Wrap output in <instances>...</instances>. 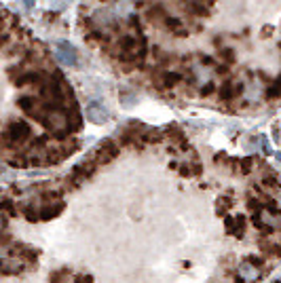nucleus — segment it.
Masks as SVG:
<instances>
[{"mask_svg":"<svg viewBox=\"0 0 281 283\" xmlns=\"http://www.w3.org/2000/svg\"><path fill=\"white\" fill-rule=\"evenodd\" d=\"M277 159H279V161H281V152H279V155H277Z\"/></svg>","mask_w":281,"mask_h":283,"instance_id":"2eb2a0df","label":"nucleus"},{"mask_svg":"<svg viewBox=\"0 0 281 283\" xmlns=\"http://www.w3.org/2000/svg\"><path fill=\"white\" fill-rule=\"evenodd\" d=\"M83 40L161 96L281 100V0H83Z\"/></svg>","mask_w":281,"mask_h":283,"instance_id":"f257e3e1","label":"nucleus"},{"mask_svg":"<svg viewBox=\"0 0 281 283\" xmlns=\"http://www.w3.org/2000/svg\"><path fill=\"white\" fill-rule=\"evenodd\" d=\"M23 214H26V218H28L30 222H36V220L40 218L36 211H34V207H26V209H23Z\"/></svg>","mask_w":281,"mask_h":283,"instance_id":"1a4fd4ad","label":"nucleus"},{"mask_svg":"<svg viewBox=\"0 0 281 283\" xmlns=\"http://www.w3.org/2000/svg\"><path fill=\"white\" fill-rule=\"evenodd\" d=\"M83 129L72 87L26 23L0 7V150L13 155L36 137L55 139L68 155Z\"/></svg>","mask_w":281,"mask_h":283,"instance_id":"f03ea898","label":"nucleus"},{"mask_svg":"<svg viewBox=\"0 0 281 283\" xmlns=\"http://www.w3.org/2000/svg\"><path fill=\"white\" fill-rule=\"evenodd\" d=\"M76 283H93V277L91 275H78L76 277Z\"/></svg>","mask_w":281,"mask_h":283,"instance_id":"f8f14e48","label":"nucleus"},{"mask_svg":"<svg viewBox=\"0 0 281 283\" xmlns=\"http://www.w3.org/2000/svg\"><path fill=\"white\" fill-rule=\"evenodd\" d=\"M0 211L3 214H9V216H15V205L11 199H0Z\"/></svg>","mask_w":281,"mask_h":283,"instance_id":"0eeeda50","label":"nucleus"},{"mask_svg":"<svg viewBox=\"0 0 281 283\" xmlns=\"http://www.w3.org/2000/svg\"><path fill=\"white\" fill-rule=\"evenodd\" d=\"M230 205H232L230 197H218V201H216V207H218V211H220V214H224L226 209H230Z\"/></svg>","mask_w":281,"mask_h":283,"instance_id":"6e6552de","label":"nucleus"},{"mask_svg":"<svg viewBox=\"0 0 281 283\" xmlns=\"http://www.w3.org/2000/svg\"><path fill=\"white\" fill-rule=\"evenodd\" d=\"M62 209H64V203H55V205L44 207L38 216H40V220H53L55 216H60V214H62Z\"/></svg>","mask_w":281,"mask_h":283,"instance_id":"423d86ee","label":"nucleus"},{"mask_svg":"<svg viewBox=\"0 0 281 283\" xmlns=\"http://www.w3.org/2000/svg\"><path fill=\"white\" fill-rule=\"evenodd\" d=\"M266 205H268V211H271V214H279V207H277V203L275 201H271V199H268V201H266Z\"/></svg>","mask_w":281,"mask_h":283,"instance_id":"9b49d317","label":"nucleus"},{"mask_svg":"<svg viewBox=\"0 0 281 283\" xmlns=\"http://www.w3.org/2000/svg\"><path fill=\"white\" fill-rule=\"evenodd\" d=\"M248 205H250L254 211H262V207H264L260 201H256V199H248Z\"/></svg>","mask_w":281,"mask_h":283,"instance_id":"9d476101","label":"nucleus"},{"mask_svg":"<svg viewBox=\"0 0 281 283\" xmlns=\"http://www.w3.org/2000/svg\"><path fill=\"white\" fill-rule=\"evenodd\" d=\"M87 116H89V121H93L96 125H104L108 119H110V114L108 110L104 108V106L100 102H91L89 104V108H87Z\"/></svg>","mask_w":281,"mask_h":283,"instance_id":"20e7f679","label":"nucleus"},{"mask_svg":"<svg viewBox=\"0 0 281 283\" xmlns=\"http://www.w3.org/2000/svg\"><path fill=\"white\" fill-rule=\"evenodd\" d=\"M248 260H250V262H252L254 266H260V264H262V260H260V258H258V256H250V258H248Z\"/></svg>","mask_w":281,"mask_h":283,"instance_id":"ddd939ff","label":"nucleus"},{"mask_svg":"<svg viewBox=\"0 0 281 283\" xmlns=\"http://www.w3.org/2000/svg\"><path fill=\"white\" fill-rule=\"evenodd\" d=\"M119 152H121V142H116V139H104L100 148L96 150V161L98 163H110L112 159L119 157Z\"/></svg>","mask_w":281,"mask_h":283,"instance_id":"7ed1b4c3","label":"nucleus"},{"mask_svg":"<svg viewBox=\"0 0 281 283\" xmlns=\"http://www.w3.org/2000/svg\"><path fill=\"white\" fill-rule=\"evenodd\" d=\"M5 224H7V218H5L3 211H0V228H5Z\"/></svg>","mask_w":281,"mask_h":283,"instance_id":"4468645a","label":"nucleus"},{"mask_svg":"<svg viewBox=\"0 0 281 283\" xmlns=\"http://www.w3.org/2000/svg\"><path fill=\"white\" fill-rule=\"evenodd\" d=\"M279 283H281V281H279Z\"/></svg>","mask_w":281,"mask_h":283,"instance_id":"dca6fc26","label":"nucleus"},{"mask_svg":"<svg viewBox=\"0 0 281 283\" xmlns=\"http://www.w3.org/2000/svg\"><path fill=\"white\" fill-rule=\"evenodd\" d=\"M239 277L254 281L256 277H258V266H254L250 260H248V262H243V264H239Z\"/></svg>","mask_w":281,"mask_h":283,"instance_id":"39448f33","label":"nucleus"}]
</instances>
